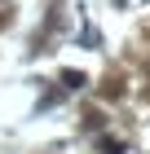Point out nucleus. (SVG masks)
I'll use <instances>...</instances> for the list:
<instances>
[{"mask_svg":"<svg viewBox=\"0 0 150 154\" xmlns=\"http://www.w3.org/2000/svg\"><path fill=\"white\" fill-rule=\"evenodd\" d=\"M62 84H66V88H84V75L80 71H62Z\"/></svg>","mask_w":150,"mask_h":154,"instance_id":"1","label":"nucleus"},{"mask_svg":"<svg viewBox=\"0 0 150 154\" xmlns=\"http://www.w3.org/2000/svg\"><path fill=\"white\" fill-rule=\"evenodd\" d=\"M102 154H124V141H115V137H106V141H102Z\"/></svg>","mask_w":150,"mask_h":154,"instance_id":"2","label":"nucleus"}]
</instances>
